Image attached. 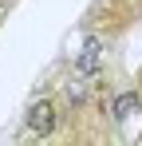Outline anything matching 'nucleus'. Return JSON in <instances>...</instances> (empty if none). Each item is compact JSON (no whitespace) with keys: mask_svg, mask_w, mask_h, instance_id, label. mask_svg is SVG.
<instances>
[{"mask_svg":"<svg viewBox=\"0 0 142 146\" xmlns=\"http://www.w3.org/2000/svg\"><path fill=\"white\" fill-rule=\"evenodd\" d=\"M55 122H59V115H55V103H51V99H36V103L28 107V115H24V126H28L32 134H40V138L55 134Z\"/></svg>","mask_w":142,"mask_h":146,"instance_id":"nucleus-1","label":"nucleus"},{"mask_svg":"<svg viewBox=\"0 0 142 146\" xmlns=\"http://www.w3.org/2000/svg\"><path fill=\"white\" fill-rule=\"evenodd\" d=\"M99 71H103V40H99V36H91V40H87V48L75 55V63H71V75L99 79Z\"/></svg>","mask_w":142,"mask_h":146,"instance_id":"nucleus-2","label":"nucleus"},{"mask_svg":"<svg viewBox=\"0 0 142 146\" xmlns=\"http://www.w3.org/2000/svg\"><path fill=\"white\" fill-rule=\"evenodd\" d=\"M134 115H142V91L138 87H126V91H118L111 99V119L122 126V122H130Z\"/></svg>","mask_w":142,"mask_h":146,"instance_id":"nucleus-3","label":"nucleus"}]
</instances>
